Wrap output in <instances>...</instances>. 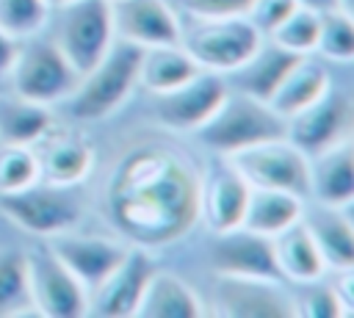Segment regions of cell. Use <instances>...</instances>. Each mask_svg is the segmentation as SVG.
<instances>
[{"label": "cell", "mask_w": 354, "mask_h": 318, "mask_svg": "<svg viewBox=\"0 0 354 318\" xmlns=\"http://www.w3.org/2000/svg\"><path fill=\"white\" fill-rule=\"evenodd\" d=\"M41 180L55 185H80L97 160L94 144L80 133H55V127L36 144Z\"/></svg>", "instance_id": "ac0fdd59"}, {"label": "cell", "mask_w": 354, "mask_h": 318, "mask_svg": "<svg viewBox=\"0 0 354 318\" xmlns=\"http://www.w3.org/2000/svg\"><path fill=\"white\" fill-rule=\"evenodd\" d=\"M41 180L39 155L30 144H0V194L22 191Z\"/></svg>", "instance_id": "4dcf8cb0"}, {"label": "cell", "mask_w": 354, "mask_h": 318, "mask_svg": "<svg viewBox=\"0 0 354 318\" xmlns=\"http://www.w3.org/2000/svg\"><path fill=\"white\" fill-rule=\"evenodd\" d=\"M293 296V312L296 315H307V318H343L348 315L343 301L337 299V290L332 282H326V277L313 279V282H301Z\"/></svg>", "instance_id": "d6a6232c"}, {"label": "cell", "mask_w": 354, "mask_h": 318, "mask_svg": "<svg viewBox=\"0 0 354 318\" xmlns=\"http://www.w3.org/2000/svg\"><path fill=\"white\" fill-rule=\"evenodd\" d=\"M299 58H304V55H293V53L282 50L279 44H274L271 39H263L260 47L252 53V58L232 72L235 86L243 94H252V97L268 102L274 97V91L279 88V83L288 77V72L299 64Z\"/></svg>", "instance_id": "44dd1931"}, {"label": "cell", "mask_w": 354, "mask_h": 318, "mask_svg": "<svg viewBox=\"0 0 354 318\" xmlns=\"http://www.w3.org/2000/svg\"><path fill=\"white\" fill-rule=\"evenodd\" d=\"M288 133V119L279 116L266 100H257L243 91H232L224 97L218 111L196 130L199 141L216 155H235L263 141L282 138Z\"/></svg>", "instance_id": "3957f363"}, {"label": "cell", "mask_w": 354, "mask_h": 318, "mask_svg": "<svg viewBox=\"0 0 354 318\" xmlns=\"http://www.w3.org/2000/svg\"><path fill=\"white\" fill-rule=\"evenodd\" d=\"M28 285L33 312L39 315L77 318L88 312V290L53 254V249L28 254Z\"/></svg>", "instance_id": "7c38bea8"}, {"label": "cell", "mask_w": 354, "mask_h": 318, "mask_svg": "<svg viewBox=\"0 0 354 318\" xmlns=\"http://www.w3.org/2000/svg\"><path fill=\"white\" fill-rule=\"evenodd\" d=\"M158 271L152 249L144 246H133L127 249L124 260L116 265V271L88 293V312L94 315H136L138 301L152 279V274Z\"/></svg>", "instance_id": "4fadbf2b"}, {"label": "cell", "mask_w": 354, "mask_h": 318, "mask_svg": "<svg viewBox=\"0 0 354 318\" xmlns=\"http://www.w3.org/2000/svg\"><path fill=\"white\" fill-rule=\"evenodd\" d=\"M354 133V102L348 91L335 88V83L304 111L288 119V138L310 158L343 141H351Z\"/></svg>", "instance_id": "30bf717a"}, {"label": "cell", "mask_w": 354, "mask_h": 318, "mask_svg": "<svg viewBox=\"0 0 354 318\" xmlns=\"http://www.w3.org/2000/svg\"><path fill=\"white\" fill-rule=\"evenodd\" d=\"M188 14H207V17H224V14H246L252 0H183Z\"/></svg>", "instance_id": "e575fe53"}, {"label": "cell", "mask_w": 354, "mask_h": 318, "mask_svg": "<svg viewBox=\"0 0 354 318\" xmlns=\"http://www.w3.org/2000/svg\"><path fill=\"white\" fill-rule=\"evenodd\" d=\"M202 171L177 147L136 144L119 155L102 191L108 224L133 246L163 249L199 221Z\"/></svg>", "instance_id": "6da1fadb"}, {"label": "cell", "mask_w": 354, "mask_h": 318, "mask_svg": "<svg viewBox=\"0 0 354 318\" xmlns=\"http://www.w3.org/2000/svg\"><path fill=\"white\" fill-rule=\"evenodd\" d=\"M33 312L28 285V254L0 252V315Z\"/></svg>", "instance_id": "f1b7e54d"}, {"label": "cell", "mask_w": 354, "mask_h": 318, "mask_svg": "<svg viewBox=\"0 0 354 318\" xmlns=\"http://www.w3.org/2000/svg\"><path fill=\"white\" fill-rule=\"evenodd\" d=\"M199 64L188 55L183 44H163V47H147L141 50L138 61V86L149 94H166L194 75H199Z\"/></svg>", "instance_id": "cb8c5ba5"}, {"label": "cell", "mask_w": 354, "mask_h": 318, "mask_svg": "<svg viewBox=\"0 0 354 318\" xmlns=\"http://www.w3.org/2000/svg\"><path fill=\"white\" fill-rule=\"evenodd\" d=\"M249 194H252V185L246 183V177L227 158L224 163H218L207 174H202V185H199V221L213 235L241 227L243 216H246Z\"/></svg>", "instance_id": "9a60e30c"}, {"label": "cell", "mask_w": 354, "mask_h": 318, "mask_svg": "<svg viewBox=\"0 0 354 318\" xmlns=\"http://www.w3.org/2000/svg\"><path fill=\"white\" fill-rule=\"evenodd\" d=\"M113 36L147 47L180 44V14L169 0H111Z\"/></svg>", "instance_id": "5bb4252c"}, {"label": "cell", "mask_w": 354, "mask_h": 318, "mask_svg": "<svg viewBox=\"0 0 354 318\" xmlns=\"http://www.w3.org/2000/svg\"><path fill=\"white\" fill-rule=\"evenodd\" d=\"M0 216L22 232L55 238L61 232H69L80 221L83 205L75 194V185H55L39 180L22 191L0 194Z\"/></svg>", "instance_id": "5b68a950"}, {"label": "cell", "mask_w": 354, "mask_h": 318, "mask_svg": "<svg viewBox=\"0 0 354 318\" xmlns=\"http://www.w3.org/2000/svg\"><path fill=\"white\" fill-rule=\"evenodd\" d=\"M230 160L252 188H277L310 199V158L288 135L235 152Z\"/></svg>", "instance_id": "ba28073f"}, {"label": "cell", "mask_w": 354, "mask_h": 318, "mask_svg": "<svg viewBox=\"0 0 354 318\" xmlns=\"http://www.w3.org/2000/svg\"><path fill=\"white\" fill-rule=\"evenodd\" d=\"M329 86H332V75L326 72V66L321 61H315L313 55H304L288 72V77L279 83V88L274 91V97L268 100V105L279 116L290 119L293 113H299L307 105H313Z\"/></svg>", "instance_id": "484cf974"}, {"label": "cell", "mask_w": 354, "mask_h": 318, "mask_svg": "<svg viewBox=\"0 0 354 318\" xmlns=\"http://www.w3.org/2000/svg\"><path fill=\"white\" fill-rule=\"evenodd\" d=\"M307 207V199L290 194V191H277V188H252L249 205L243 224L252 232H260L266 238H277L296 221H301Z\"/></svg>", "instance_id": "603a6c76"}, {"label": "cell", "mask_w": 354, "mask_h": 318, "mask_svg": "<svg viewBox=\"0 0 354 318\" xmlns=\"http://www.w3.org/2000/svg\"><path fill=\"white\" fill-rule=\"evenodd\" d=\"M207 257L216 274L282 279L277 254H274V238H266L246 227H235V230L213 235Z\"/></svg>", "instance_id": "e0dca14e"}, {"label": "cell", "mask_w": 354, "mask_h": 318, "mask_svg": "<svg viewBox=\"0 0 354 318\" xmlns=\"http://www.w3.org/2000/svg\"><path fill=\"white\" fill-rule=\"evenodd\" d=\"M55 127L50 105L30 102L14 94V100L0 102V138L11 144L36 147Z\"/></svg>", "instance_id": "4316f807"}, {"label": "cell", "mask_w": 354, "mask_h": 318, "mask_svg": "<svg viewBox=\"0 0 354 318\" xmlns=\"http://www.w3.org/2000/svg\"><path fill=\"white\" fill-rule=\"evenodd\" d=\"M310 202L351 207L354 202V147L343 141L310 155Z\"/></svg>", "instance_id": "d6986e66"}, {"label": "cell", "mask_w": 354, "mask_h": 318, "mask_svg": "<svg viewBox=\"0 0 354 318\" xmlns=\"http://www.w3.org/2000/svg\"><path fill=\"white\" fill-rule=\"evenodd\" d=\"M50 8L53 6L47 0H0V28L25 41L44 30L50 22Z\"/></svg>", "instance_id": "1f68e13d"}, {"label": "cell", "mask_w": 354, "mask_h": 318, "mask_svg": "<svg viewBox=\"0 0 354 318\" xmlns=\"http://www.w3.org/2000/svg\"><path fill=\"white\" fill-rule=\"evenodd\" d=\"M230 94L227 75L218 72H199L183 86L155 94V116L171 133H196L224 102Z\"/></svg>", "instance_id": "8fae6325"}, {"label": "cell", "mask_w": 354, "mask_h": 318, "mask_svg": "<svg viewBox=\"0 0 354 318\" xmlns=\"http://www.w3.org/2000/svg\"><path fill=\"white\" fill-rule=\"evenodd\" d=\"M260 30L243 14H188L180 19V44L205 72L232 75L260 47Z\"/></svg>", "instance_id": "7a4b0ae2"}, {"label": "cell", "mask_w": 354, "mask_h": 318, "mask_svg": "<svg viewBox=\"0 0 354 318\" xmlns=\"http://www.w3.org/2000/svg\"><path fill=\"white\" fill-rule=\"evenodd\" d=\"M207 312L230 315V318H290L293 296L282 288V279L263 277H238V274H216L210 285Z\"/></svg>", "instance_id": "9c48e42d"}, {"label": "cell", "mask_w": 354, "mask_h": 318, "mask_svg": "<svg viewBox=\"0 0 354 318\" xmlns=\"http://www.w3.org/2000/svg\"><path fill=\"white\" fill-rule=\"evenodd\" d=\"M299 3H301V6H310V8H318V11H324V8H335V6L351 11L348 0H299Z\"/></svg>", "instance_id": "8d00e7d4"}, {"label": "cell", "mask_w": 354, "mask_h": 318, "mask_svg": "<svg viewBox=\"0 0 354 318\" xmlns=\"http://www.w3.org/2000/svg\"><path fill=\"white\" fill-rule=\"evenodd\" d=\"M19 44H22L19 39H14L11 33H6L0 28V75H8V69H11V64L19 53Z\"/></svg>", "instance_id": "d590c367"}, {"label": "cell", "mask_w": 354, "mask_h": 318, "mask_svg": "<svg viewBox=\"0 0 354 318\" xmlns=\"http://www.w3.org/2000/svg\"><path fill=\"white\" fill-rule=\"evenodd\" d=\"M11 88L17 97L55 105L72 97V91L80 83L77 69L66 61V55L58 50L53 39H33L28 44H19V53L8 69Z\"/></svg>", "instance_id": "8992f818"}, {"label": "cell", "mask_w": 354, "mask_h": 318, "mask_svg": "<svg viewBox=\"0 0 354 318\" xmlns=\"http://www.w3.org/2000/svg\"><path fill=\"white\" fill-rule=\"evenodd\" d=\"M318 30H321V11L310 6H296L266 39H271L274 44H279L293 55H313L318 47Z\"/></svg>", "instance_id": "83f0119b"}, {"label": "cell", "mask_w": 354, "mask_h": 318, "mask_svg": "<svg viewBox=\"0 0 354 318\" xmlns=\"http://www.w3.org/2000/svg\"><path fill=\"white\" fill-rule=\"evenodd\" d=\"M307 210L304 207V227L310 230L324 263L329 271H346L354 268V232H351V218L348 207H329L318 205Z\"/></svg>", "instance_id": "ffe728a7"}, {"label": "cell", "mask_w": 354, "mask_h": 318, "mask_svg": "<svg viewBox=\"0 0 354 318\" xmlns=\"http://www.w3.org/2000/svg\"><path fill=\"white\" fill-rule=\"evenodd\" d=\"M50 6H61V3H69V0H47Z\"/></svg>", "instance_id": "74e56055"}, {"label": "cell", "mask_w": 354, "mask_h": 318, "mask_svg": "<svg viewBox=\"0 0 354 318\" xmlns=\"http://www.w3.org/2000/svg\"><path fill=\"white\" fill-rule=\"evenodd\" d=\"M318 55L332 64H348L354 58V19L351 11L335 6L321 11V30H318Z\"/></svg>", "instance_id": "f546056e"}, {"label": "cell", "mask_w": 354, "mask_h": 318, "mask_svg": "<svg viewBox=\"0 0 354 318\" xmlns=\"http://www.w3.org/2000/svg\"><path fill=\"white\" fill-rule=\"evenodd\" d=\"M274 254H277L282 279H290L296 285L321 279L329 271L304 221H296L293 227H288L274 238Z\"/></svg>", "instance_id": "d4e9b609"}, {"label": "cell", "mask_w": 354, "mask_h": 318, "mask_svg": "<svg viewBox=\"0 0 354 318\" xmlns=\"http://www.w3.org/2000/svg\"><path fill=\"white\" fill-rule=\"evenodd\" d=\"M296 6H301L299 0H252V6L246 8V19L260 30V36L266 39V36H271L274 33V28L296 8Z\"/></svg>", "instance_id": "836d02e7"}, {"label": "cell", "mask_w": 354, "mask_h": 318, "mask_svg": "<svg viewBox=\"0 0 354 318\" xmlns=\"http://www.w3.org/2000/svg\"><path fill=\"white\" fill-rule=\"evenodd\" d=\"M53 241V254L77 277V282L91 293L94 288H100L113 271L116 265L124 260L130 243L116 241V238H102V235H75L61 232Z\"/></svg>", "instance_id": "2e32d148"}, {"label": "cell", "mask_w": 354, "mask_h": 318, "mask_svg": "<svg viewBox=\"0 0 354 318\" xmlns=\"http://www.w3.org/2000/svg\"><path fill=\"white\" fill-rule=\"evenodd\" d=\"M53 41L66 55V61L86 75L116 41L111 0H69L58 6Z\"/></svg>", "instance_id": "52a82bcc"}, {"label": "cell", "mask_w": 354, "mask_h": 318, "mask_svg": "<svg viewBox=\"0 0 354 318\" xmlns=\"http://www.w3.org/2000/svg\"><path fill=\"white\" fill-rule=\"evenodd\" d=\"M138 61L141 47L116 39L102 61L80 75V83L69 97L72 116L80 122H102L116 113L138 88Z\"/></svg>", "instance_id": "277c9868"}, {"label": "cell", "mask_w": 354, "mask_h": 318, "mask_svg": "<svg viewBox=\"0 0 354 318\" xmlns=\"http://www.w3.org/2000/svg\"><path fill=\"white\" fill-rule=\"evenodd\" d=\"M207 307L202 301V296L177 274L169 271H155L136 315L144 318H196L205 315Z\"/></svg>", "instance_id": "7402d4cb"}]
</instances>
